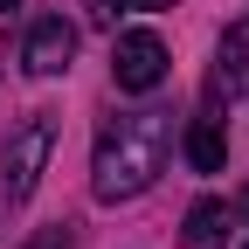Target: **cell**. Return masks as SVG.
<instances>
[{
  "label": "cell",
  "instance_id": "obj_1",
  "mask_svg": "<svg viewBox=\"0 0 249 249\" xmlns=\"http://www.w3.org/2000/svg\"><path fill=\"white\" fill-rule=\"evenodd\" d=\"M166 152H173V111H111L97 124V152H90V194L139 201L166 173Z\"/></svg>",
  "mask_w": 249,
  "mask_h": 249
},
{
  "label": "cell",
  "instance_id": "obj_2",
  "mask_svg": "<svg viewBox=\"0 0 249 249\" xmlns=\"http://www.w3.org/2000/svg\"><path fill=\"white\" fill-rule=\"evenodd\" d=\"M49 152H55V111H28L7 132V145H0V201L7 208H21L28 194H35Z\"/></svg>",
  "mask_w": 249,
  "mask_h": 249
},
{
  "label": "cell",
  "instance_id": "obj_3",
  "mask_svg": "<svg viewBox=\"0 0 249 249\" xmlns=\"http://www.w3.org/2000/svg\"><path fill=\"white\" fill-rule=\"evenodd\" d=\"M111 83L118 90H160L166 83V42L152 35V28H124V35L111 42Z\"/></svg>",
  "mask_w": 249,
  "mask_h": 249
},
{
  "label": "cell",
  "instance_id": "obj_4",
  "mask_svg": "<svg viewBox=\"0 0 249 249\" xmlns=\"http://www.w3.org/2000/svg\"><path fill=\"white\" fill-rule=\"evenodd\" d=\"M70 55H76V28L62 14H42L35 28H28V42H21V70L28 76H62Z\"/></svg>",
  "mask_w": 249,
  "mask_h": 249
},
{
  "label": "cell",
  "instance_id": "obj_5",
  "mask_svg": "<svg viewBox=\"0 0 249 249\" xmlns=\"http://www.w3.org/2000/svg\"><path fill=\"white\" fill-rule=\"evenodd\" d=\"M187 166L194 173H222L229 166V139H222V118H187Z\"/></svg>",
  "mask_w": 249,
  "mask_h": 249
},
{
  "label": "cell",
  "instance_id": "obj_6",
  "mask_svg": "<svg viewBox=\"0 0 249 249\" xmlns=\"http://www.w3.org/2000/svg\"><path fill=\"white\" fill-rule=\"evenodd\" d=\"M222 235H229V201H194L187 208V249H222Z\"/></svg>",
  "mask_w": 249,
  "mask_h": 249
},
{
  "label": "cell",
  "instance_id": "obj_7",
  "mask_svg": "<svg viewBox=\"0 0 249 249\" xmlns=\"http://www.w3.org/2000/svg\"><path fill=\"white\" fill-rule=\"evenodd\" d=\"M21 249H76V235H70V229L55 222V229H35V235L21 242Z\"/></svg>",
  "mask_w": 249,
  "mask_h": 249
},
{
  "label": "cell",
  "instance_id": "obj_8",
  "mask_svg": "<svg viewBox=\"0 0 249 249\" xmlns=\"http://www.w3.org/2000/svg\"><path fill=\"white\" fill-rule=\"evenodd\" d=\"M97 7H173V0H97Z\"/></svg>",
  "mask_w": 249,
  "mask_h": 249
},
{
  "label": "cell",
  "instance_id": "obj_9",
  "mask_svg": "<svg viewBox=\"0 0 249 249\" xmlns=\"http://www.w3.org/2000/svg\"><path fill=\"white\" fill-rule=\"evenodd\" d=\"M235 208H242V214H249V187H242V194H235Z\"/></svg>",
  "mask_w": 249,
  "mask_h": 249
},
{
  "label": "cell",
  "instance_id": "obj_10",
  "mask_svg": "<svg viewBox=\"0 0 249 249\" xmlns=\"http://www.w3.org/2000/svg\"><path fill=\"white\" fill-rule=\"evenodd\" d=\"M7 7H21V0H0V14H7Z\"/></svg>",
  "mask_w": 249,
  "mask_h": 249
}]
</instances>
